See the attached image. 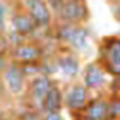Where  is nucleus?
Instances as JSON below:
<instances>
[{
  "label": "nucleus",
  "mask_w": 120,
  "mask_h": 120,
  "mask_svg": "<svg viewBox=\"0 0 120 120\" xmlns=\"http://www.w3.org/2000/svg\"><path fill=\"white\" fill-rule=\"evenodd\" d=\"M16 3L34 20L41 31L52 28L54 14L47 0H16Z\"/></svg>",
  "instance_id": "obj_10"
},
{
  "label": "nucleus",
  "mask_w": 120,
  "mask_h": 120,
  "mask_svg": "<svg viewBox=\"0 0 120 120\" xmlns=\"http://www.w3.org/2000/svg\"><path fill=\"white\" fill-rule=\"evenodd\" d=\"M106 93L110 99H120V76H113L109 79Z\"/></svg>",
  "instance_id": "obj_15"
},
{
  "label": "nucleus",
  "mask_w": 120,
  "mask_h": 120,
  "mask_svg": "<svg viewBox=\"0 0 120 120\" xmlns=\"http://www.w3.org/2000/svg\"><path fill=\"white\" fill-rule=\"evenodd\" d=\"M82 114L89 120H109V96L106 92L92 95Z\"/></svg>",
  "instance_id": "obj_12"
},
{
  "label": "nucleus",
  "mask_w": 120,
  "mask_h": 120,
  "mask_svg": "<svg viewBox=\"0 0 120 120\" xmlns=\"http://www.w3.org/2000/svg\"><path fill=\"white\" fill-rule=\"evenodd\" d=\"M54 64H55V69L56 74L61 75V78L65 82L69 81H75L81 76V71H82V61H81V55L64 48V47H58L52 55Z\"/></svg>",
  "instance_id": "obj_4"
},
{
  "label": "nucleus",
  "mask_w": 120,
  "mask_h": 120,
  "mask_svg": "<svg viewBox=\"0 0 120 120\" xmlns=\"http://www.w3.org/2000/svg\"><path fill=\"white\" fill-rule=\"evenodd\" d=\"M107 2H109V7L113 19L116 20L117 24H120V0H107Z\"/></svg>",
  "instance_id": "obj_18"
},
{
  "label": "nucleus",
  "mask_w": 120,
  "mask_h": 120,
  "mask_svg": "<svg viewBox=\"0 0 120 120\" xmlns=\"http://www.w3.org/2000/svg\"><path fill=\"white\" fill-rule=\"evenodd\" d=\"M62 90H64V109L69 114L82 113L92 96V93L82 85L79 79L65 82L62 85Z\"/></svg>",
  "instance_id": "obj_5"
},
{
  "label": "nucleus",
  "mask_w": 120,
  "mask_h": 120,
  "mask_svg": "<svg viewBox=\"0 0 120 120\" xmlns=\"http://www.w3.org/2000/svg\"><path fill=\"white\" fill-rule=\"evenodd\" d=\"M9 30L14 34H17L20 38L23 40H37L35 34L38 31H41L37 24L34 23V20L23 10L17 6H14L11 14L9 16Z\"/></svg>",
  "instance_id": "obj_11"
},
{
  "label": "nucleus",
  "mask_w": 120,
  "mask_h": 120,
  "mask_svg": "<svg viewBox=\"0 0 120 120\" xmlns=\"http://www.w3.org/2000/svg\"><path fill=\"white\" fill-rule=\"evenodd\" d=\"M64 110V90H62V83L58 79L54 81L52 86L49 88L45 102H44V109L42 112H62Z\"/></svg>",
  "instance_id": "obj_13"
},
{
  "label": "nucleus",
  "mask_w": 120,
  "mask_h": 120,
  "mask_svg": "<svg viewBox=\"0 0 120 120\" xmlns=\"http://www.w3.org/2000/svg\"><path fill=\"white\" fill-rule=\"evenodd\" d=\"M9 62H10L9 56H7V55H3V54H0V74L4 71V68L7 67Z\"/></svg>",
  "instance_id": "obj_22"
},
{
  "label": "nucleus",
  "mask_w": 120,
  "mask_h": 120,
  "mask_svg": "<svg viewBox=\"0 0 120 120\" xmlns=\"http://www.w3.org/2000/svg\"><path fill=\"white\" fill-rule=\"evenodd\" d=\"M6 99H10V98H9L7 92H6V88H4V83L2 81V76H0V103H2L3 100H6Z\"/></svg>",
  "instance_id": "obj_21"
},
{
  "label": "nucleus",
  "mask_w": 120,
  "mask_h": 120,
  "mask_svg": "<svg viewBox=\"0 0 120 120\" xmlns=\"http://www.w3.org/2000/svg\"><path fill=\"white\" fill-rule=\"evenodd\" d=\"M95 59L110 78L120 76V35L110 34L102 37L98 44Z\"/></svg>",
  "instance_id": "obj_2"
},
{
  "label": "nucleus",
  "mask_w": 120,
  "mask_h": 120,
  "mask_svg": "<svg viewBox=\"0 0 120 120\" xmlns=\"http://www.w3.org/2000/svg\"><path fill=\"white\" fill-rule=\"evenodd\" d=\"M52 40L58 47L68 48L79 55L86 54L90 49L89 41V30L85 24H59L54 23L52 28Z\"/></svg>",
  "instance_id": "obj_1"
},
{
  "label": "nucleus",
  "mask_w": 120,
  "mask_h": 120,
  "mask_svg": "<svg viewBox=\"0 0 120 120\" xmlns=\"http://www.w3.org/2000/svg\"><path fill=\"white\" fill-rule=\"evenodd\" d=\"M42 120H65L62 112H42Z\"/></svg>",
  "instance_id": "obj_20"
},
{
  "label": "nucleus",
  "mask_w": 120,
  "mask_h": 120,
  "mask_svg": "<svg viewBox=\"0 0 120 120\" xmlns=\"http://www.w3.org/2000/svg\"><path fill=\"white\" fill-rule=\"evenodd\" d=\"M71 116H72V120H89L82 113H76V114H71Z\"/></svg>",
  "instance_id": "obj_25"
},
{
  "label": "nucleus",
  "mask_w": 120,
  "mask_h": 120,
  "mask_svg": "<svg viewBox=\"0 0 120 120\" xmlns=\"http://www.w3.org/2000/svg\"><path fill=\"white\" fill-rule=\"evenodd\" d=\"M0 76L10 99H24L28 79L24 76L20 64L10 61L4 71L0 74Z\"/></svg>",
  "instance_id": "obj_8"
},
{
  "label": "nucleus",
  "mask_w": 120,
  "mask_h": 120,
  "mask_svg": "<svg viewBox=\"0 0 120 120\" xmlns=\"http://www.w3.org/2000/svg\"><path fill=\"white\" fill-rule=\"evenodd\" d=\"M10 49H11V45H10L7 37H6V33H4V34H0V54L9 56Z\"/></svg>",
  "instance_id": "obj_19"
},
{
  "label": "nucleus",
  "mask_w": 120,
  "mask_h": 120,
  "mask_svg": "<svg viewBox=\"0 0 120 120\" xmlns=\"http://www.w3.org/2000/svg\"><path fill=\"white\" fill-rule=\"evenodd\" d=\"M54 81H55L54 78H51L45 74H40V75L28 79L27 92H26V96L23 99L26 102V106L42 112L47 93H48L49 88L52 86Z\"/></svg>",
  "instance_id": "obj_6"
},
{
  "label": "nucleus",
  "mask_w": 120,
  "mask_h": 120,
  "mask_svg": "<svg viewBox=\"0 0 120 120\" xmlns=\"http://www.w3.org/2000/svg\"><path fill=\"white\" fill-rule=\"evenodd\" d=\"M45 55V45L41 42V40H24L23 42L11 47L9 52V59L21 65L42 61Z\"/></svg>",
  "instance_id": "obj_9"
},
{
  "label": "nucleus",
  "mask_w": 120,
  "mask_h": 120,
  "mask_svg": "<svg viewBox=\"0 0 120 120\" xmlns=\"http://www.w3.org/2000/svg\"><path fill=\"white\" fill-rule=\"evenodd\" d=\"M109 119L120 120V99L109 98Z\"/></svg>",
  "instance_id": "obj_17"
},
{
  "label": "nucleus",
  "mask_w": 120,
  "mask_h": 120,
  "mask_svg": "<svg viewBox=\"0 0 120 120\" xmlns=\"http://www.w3.org/2000/svg\"><path fill=\"white\" fill-rule=\"evenodd\" d=\"M109 120H114V119H109Z\"/></svg>",
  "instance_id": "obj_27"
},
{
  "label": "nucleus",
  "mask_w": 120,
  "mask_h": 120,
  "mask_svg": "<svg viewBox=\"0 0 120 120\" xmlns=\"http://www.w3.org/2000/svg\"><path fill=\"white\" fill-rule=\"evenodd\" d=\"M0 120H19V117H17V114H13V113H6Z\"/></svg>",
  "instance_id": "obj_24"
},
{
  "label": "nucleus",
  "mask_w": 120,
  "mask_h": 120,
  "mask_svg": "<svg viewBox=\"0 0 120 120\" xmlns=\"http://www.w3.org/2000/svg\"><path fill=\"white\" fill-rule=\"evenodd\" d=\"M17 117L19 120H42V112L26 106V109L17 113Z\"/></svg>",
  "instance_id": "obj_16"
},
{
  "label": "nucleus",
  "mask_w": 120,
  "mask_h": 120,
  "mask_svg": "<svg viewBox=\"0 0 120 120\" xmlns=\"http://www.w3.org/2000/svg\"><path fill=\"white\" fill-rule=\"evenodd\" d=\"M81 2H86V0H81Z\"/></svg>",
  "instance_id": "obj_26"
},
{
  "label": "nucleus",
  "mask_w": 120,
  "mask_h": 120,
  "mask_svg": "<svg viewBox=\"0 0 120 120\" xmlns=\"http://www.w3.org/2000/svg\"><path fill=\"white\" fill-rule=\"evenodd\" d=\"M52 14L54 23L59 24H86L90 19L88 3L81 0H64Z\"/></svg>",
  "instance_id": "obj_3"
},
{
  "label": "nucleus",
  "mask_w": 120,
  "mask_h": 120,
  "mask_svg": "<svg viewBox=\"0 0 120 120\" xmlns=\"http://www.w3.org/2000/svg\"><path fill=\"white\" fill-rule=\"evenodd\" d=\"M21 71L27 79H31L40 74H42V62H28V64H21Z\"/></svg>",
  "instance_id": "obj_14"
},
{
  "label": "nucleus",
  "mask_w": 120,
  "mask_h": 120,
  "mask_svg": "<svg viewBox=\"0 0 120 120\" xmlns=\"http://www.w3.org/2000/svg\"><path fill=\"white\" fill-rule=\"evenodd\" d=\"M109 75L106 74V71L102 68V65L96 61V59H92V61L86 62L82 67L81 71V82L82 85L92 93H103L107 89V83H109Z\"/></svg>",
  "instance_id": "obj_7"
},
{
  "label": "nucleus",
  "mask_w": 120,
  "mask_h": 120,
  "mask_svg": "<svg viewBox=\"0 0 120 120\" xmlns=\"http://www.w3.org/2000/svg\"><path fill=\"white\" fill-rule=\"evenodd\" d=\"M47 2H48V4H49V7H51V10L54 11L59 4H61L62 2H64V0H47Z\"/></svg>",
  "instance_id": "obj_23"
}]
</instances>
